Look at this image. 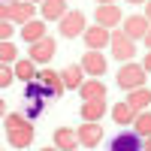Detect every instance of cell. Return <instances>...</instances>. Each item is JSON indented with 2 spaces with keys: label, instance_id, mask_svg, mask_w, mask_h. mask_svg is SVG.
Here are the masks:
<instances>
[{
  "label": "cell",
  "instance_id": "obj_36",
  "mask_svg": "<svg viewBox=\"0 0 151 151\" xmlns=\"http://www.w3.org/2000/svg\"><path fill=\"white\" fill-rule=\"evenodd\" d=\"M40 151H58V148H55V145H45V148H40Z\"/></svg>",
  "mask_w": 151,
  "mask_h": 151
},
{
  "label": "cell",
  "instance_id": "obj_24",
  "mask_svg": "<svg viewBox=\"0 0 151 151\" xmlns=\"http://www.w3.org/2000/svg\"><path fill=\"white\" fill-rule=\"evenodd\" d=\"M18 60V48L9 40H0V64H15Z\"/></svg>",
  "mask_w": 151,
  "mask_h": 151
},
{
  "label": "cell",
  "instance_id": "obj_16",
  "mask_svg": "<svg viewBox=\"0 0 151 151\" xmlns=\"http://www.w3.org/2000/svg\"><path fill=\"white\" fill-rule=\"evenodd\" d=\"M133 112H142V109H148L151 106V91L142 85V88H133V91H127V100H124Z\"/></svg>",
  "mask_w": 151,
  "mask_h": 151
},
{
  "label": "cell",
  "instance_id": "obj_38",
  "mask_svg": "<svg viewBox=\"0 0 151 151\" xmlns=\"http://www.w3.org/2000/svg\"><path fill=\"white\" fill-rule=\"evenodd\" d=\"M97 3H115V0H97Z\"/></svg>",
  "mask_w": 151,
  "mask_h": 151
},
{
  "label": "cell",
  "instance_id": "obj_22",
  "mask_svg": "<svg viewBox=\"0 0 151 151\" xmlns=\"http://www.w3.org/2000/svg\"><path fill=\"white\" fill-rule=\"evenodd\" d=\"M130 127H133V133L139 136V139H145V136H151V112H136L133 115V121H130Z\"/></svg>",
  "mask_w": 151,
  "mask_h": 151
},
{
  "label": "cell",
  "instance_id": "obj_35",
  "mask_svg": "<svg viewBox=\"0 0 151 151\" xmlns=\"http://www.w3.org/2000/svg\"><path fill=\"white\" fill-rule=\"evenodd\" d=\"M3 115H6V100L0 97V118H3Z\"/></svg>",
  "mask_w": 151,
  "mask_h": 151
},
{
  "label": "cell",
  "instance_id": "obj_10",
  "mask_svg": "<svg viewBox=\"0 0 151 151\" xmlns=\"http://www.w3.org/2000/svg\"><path fill=\"white\" fill-rule=\"evenodd\" d=\"M6 139H9V145L15 148V151L27 148V145L33 142V124H30V121H24V124H18L15 130H6Z\"/></svg>",
  "mask_w": 151,
  "mask_h": 151
},
{
  "label": "cell",
  "instance_id": "obj_31",
  "mask_svg": "<svg viewBox=\"0 0 151 151\" xmlns=\"http://www.w3.org/2000/svg\"><path fill=\"white\" fill-rule=\"evenodd\" d=\"M142 42H145V48H148V52H151V27L145 30V36H142Z\"/></svg>",
  "mask_w": 151,
  "mask_h": 151
},
{
  "label": "cell",
  "instance_id": "obj_7",
  "mask_svg": "<svg viewBox=\"0 0 151 151\" xmlns=\"http://www.w3.org/2000/svg\"><path fill=\"white\" fill-rule=\"evenodd\" d=\"M94 21L100 24V27L112 30L115 24H121V21H124V12H121L115 3H97V9H94Z\"/></svg>",
  "mask_w": 151,
  "mask_h": 151
},
{
  "label": "cell",
  "instance_id": "obj_40",
  "mask_svg": "<svg viewBox=\"0 0 151 151\" xmlns=\"http://www.w3.org/2000/svg\"><path fill=\"white\" fill-rule=\"evenodd\" d=\"M0 151H3V148H0Z\"/></svg>",
  "mask_w": 151,
  "mask_h": 151
},
{
  "label": "cell",
  "instance_id": "obj_9",
  "mask_svg": "<svg viewBox=\"0 0 151 151\" xmlns=\"http://www.w3.org/2000/svg\"><path fill=\"white\" fill-rule=\"evenodd\" d=\"M36 18V3H30V0H9V21L12 24H24Z\"/></svg>",
  "mask_w": 151,
  "mask_h": 151
},
{
  "label": "cell",
  "instance_id": "obj_25",
  "mask_svg": "<svg viewBox=\"0 0 151 151\" xmlns=\"http://www.w3.org/2000/svg\"><path fill=\"white\" fill-rule=\"evenodd\" d=\"M45 97V91H42V85L40 82H24V100H42Z\"/></svg>",
  "mask_w": 151,
  "mask_h": 151
},
{
  "label": "cell",
  "instance_id": "obj_15",
  "mask_svg": "<svg viewBox=\"0 0 151 151\" xmlns=\"http://www.w3.org/2000/svg\"><path fill=\"white\" fill-rule=\"evenodd\" d=\"M82 121H100L109 112V106H106V100H82Z\"/></svg>",
  "mask_w": 151,
  "mask_h": 151
},
{
  "label": "cell",
  "instance_id": "obj_3",
  "mask_svg": "<svg viewBox=\"0 0 151 151\" xmlns=\"http://www.w3.org/2000/svg\"><path fill=\"white\" fill-rule=\"evenodd\" d=\"M85 27H88V24H85V12H79V9H67L64 15L58 18V30H60L64 40H76V36H82Z\"/></svg>",
  "mask_w": 151,
  "mask_h": 151
},
{
  "label": "cell",
  "instance_id": "obj_23",
  "mask_svg": "<svg viewBox=\"0 0 151 151\" xmlns=\"http://www.w3.org/2000/svg\"><path fill=\"white\" fill-rule=\"evenodd\" d=\"M109 115H112V121H115V124H121V127H127V124L133 121V115H136V112L127 106V103H115V106H112L109 109Z\"/></svg>",
  "mask_w": 151,
  "mask_h": 151
},
{
  "label": "cell",
  "instance_id": "obj_2",
  "mask_svg": "<svg viewBox=\"0 0 151 151\" xmlns=\"http://www.w3.org/2000/svg\"><path fill=\"white\" fill-rule=\"evenodd\" d=\"M109 48H112V55H115V60H121V64L133 60V55H136V42L118 27L109 30Z\"/></svg>",
  "mask_w": 151,
  "mask_h": 151
},
{
  "label": "cell",
  "instance_id": "obj_17",
  "mask_svg": "<svg viewBox=\"0 0 151 151\" xmlns=\"http://www.w3.org/2000/svg\"><path fill=\"white\" fill-rule=\"evenodd\" d=\"M18 33H21V40L30 45V42H36V40H42V36H45V24H42V18H30V21L21 24Z\"/></svg>",
  "mask_w": 151,
  "mask_h": 151
},
{
  "label": "cell",
  "instance_id": "obj_1",
  "mask_svg": "<svg viewBox=\"0 0 151 151\" xmlns=\"http://www.w3.org/2000/svg\"><path fill=\"white\" fill-rule=\"evenodd\" d=\"M148 79V73L142 70V64H133V60H127L118 73H115V85L121 88V91H133V88H142Z\"/></svg>",
  "mask_w": 151,
  "mask_h": 151
},
{
  "label": "cell",
  "instance_id": "obj_18",
  "mask_svg": "<svg viewBox=\"0 0 151 151\" xmlns=\"http://www.w3.org/2000/svg\"><path fill=\"white\" fill-rule=\"evenodd\" d=\"M52 139H55V148H58V151H76V148H79L76 130H70V127H58Z\"/></svg>",
  "mask_w": 151,
  "mask_h": 151
},
{
  "label": "cell",
  "instance_id": "obj_33",
  "mask_svg": "<svg viewBox=\"0 0 151 151\" xmlns=\"http://www.w3.org/2000/svg\"><path fill=\"white\" fill-rule=\"evenodd\" d=\"M142 151H151V136H145V139H142Z\"/></svg>",
  "mask_w": 151,
  "mask_h": 151
},
{
  "label": "cell",
  "instance_id": "obj_29",
  "mask_svg": "<svg viewBox=\"0 0 151 151\" xmlns=\"http://www.w3.org/2000/svg\"><path fill=\"white\" fill-rule=\"evenodd\" d=\"M12 33H15V24L12 21H0V40H12Z\"/></svg>",
  "mask_w": 151,
  "mask_h": 151
},
{
  "label": "cell",
  "instance_id": "obj_12",
  "mask_svg": "<svg viewBox=\"0 0 151 151\" xmlns=\"http://www.w3.org/2000/svg\"><path fill=\"white\" fill-rule=\"evenodd\" d=\"M82 40H85L88 48L100 52V48H106V45H109V30H106V27H100V24H91V27H85V30H82Z\"/></svg>",
  "mask_w": 151,
  "mask_h": 151
},
{
  "label": "cell",
  "instance_id": "obj_14",
  "mask_svg": "<svg viewBox=\"0 0 151 151\" xmlns=\"http://www.w3.org/2000/svg\"><path fill=\"white\" fill-rule=\"evenodd\" d=\"M76 91L82 94V100H106V85L100 79H88L85 76V82L76 88Z\"/></svg>",
  "mask_w": 151,
  "mask_h": 151
},
{
  "label": "cell",
  "instance_id": "obj_20",
  "mask_svg": "<svg viewBox=\"0 0 151 151\" xmlns=\"http://www.w3.org/2000/svg\"><path fill=\"white\" fill-rule=\"evenodd\" d=\"M58 73H60V82H64L67 91H76V88L85 82V73H82V67H79V64H70L67 70H58Z\"/></svg>",
  "mask_w": 151,
  "mask_h": 151
},
{
  "label": "cell",
  "instance_id": "obj_11",
  "mask_svg": "<svg viewBox=\"0 0 151 151\" xmlns=\"http://www.w3.org/2000/svg\"><path fill=\"white\" fill-rule=\"evenodd\" d=\"M148 27H151V21H148L145 15H130V18H124V21H121V30L127 33L133 42H139L142 36H145Z\"/></svg>",
  "mask_w": 151,
  "mask_h": 151
},
{
  "label": "cell",
  "instance_id": "obj_6",
  "mask_svg": "<svg viewBox=\"0 0 151 151\" xmlns=\"http://www.w3.org/2000/svg\"><path fill=\"white\" fill-rule=\"evenodd\" d=\"M76 139H79V148H97L103 142V127L100 121H85L79 130H76Z\"/></svg>",
  "mask_w": 151,
  "mask_h": 151
},
{
  "label": "cell",
  "instance_id": "obj_27",
  "mask_svg": "<svg viewBox=\"0 0 151 151\" xmlns=\"http://www.w3.org/2000/svg\"><path fill=\"white\" fill-rule=\"evenodd\" d=\"M24 121H27V118H24L21 112H9V115H3V127L6 130H15L18 124H24Z\"/></svg>",
  "mask_w": 151,
  "mask_h": 151
},
{
  "label": "cell",
  "instance_id": "obj_13",
  "mask_svg": "<svg viewBox=\"0 0 151 151\" xmlns=\"http://www.w3.org/2000/svg\"><path fill=\"white\" fill-rule=\"evenodd\" d=\"M109 148H112V151H142V139H139L133 130H124V133H118L115 139H112Z\"/></svg>",
  "mask_w": 151,
  "mask_h": 151
},
{
  "label": "cell",
  "instance_id": "obj_5",
  "mask_svg": "<svg viewBox=\"0 0 151 151\" xmlns=\"http://www.w3.org/2000/svg\"><path fill=\"white\" fill-rule=\"evenodd\" d=\"M79 67H82V73L88 76V79H100V76L106 73V58H103V52L88 48V52L82 55V60H79Z\"/></svg>",
  "mask_w": 151,
  "mask_h": 151
},
{
  "label": "cell",
  "instance_id": "obj_4",
  "mask_svg": "<svg viewBox=\"0 0 151 151\" xmlns=\"http://www.w3.org/2000/svg\"><path fill=\"white\" fill-rule=\"evenodd\" d=\"M55 40H52V36H42V40H36V42H30V48H27V58L33 60V64L36 67H40V64H48V60H52L55 58Z\"/></svg>",
  "mask_w": 151,
  "mask_h": 151
},
{
  "label": "cell",
  "instance_id": "obj_30",
  "mask_svg": "<svg viewBox=\"0 0 151 151\" xmlns=\"http://www.w3.org/2000/svg\"><path fill=\"white\" fill-rule=\"evenodd\" d=\"M0 21H9V0H0Z\"/></svg>",
  "mask_w": 151,
  "mask_h": 151
},
{
  "label": "cell",
  "instance_id": "obj_26",
  "mask_svg": "<svg viewBox=\"0 0 151 151\" xmlns=\"http://www.w3.org/2000/svg\"><path fill=\"white\" fill-rule=\"evenodd\" d=\"M42 100H27V106H24V112H21V115L24 118H27V121H33V118H40L42 115Z\"/></svg>",
  "mask_w": 151,
  "mask_h": 151
},
{
  "label": "cell",
  "instance_id": "obj_32",
  "mask_svg": "<svg viewBox=\"0 0 151 151\" xmlns=\"http://www.w3.org/2000/svg\"><path fill=\"white\" fill-rule=\"evenodd\" d=\"M142 70H145V73H151V52H148V55H145V60H142Z\"/></svg>",
  "mask_w": 151,
  "mask_h": 151
},
{
  "label": "cell",
  "instance_id": "obj_28",
  "mask_svg": "<svg viewBox=\"0 0 151 151\" xmlns=\"http://www.w3.org/2000/svg\"><path fill=\"white\" fill-rule=\"evenodd\" d=\"M15 82V76H12V64H0V88H9Z\"/></svg>",
  "mask_w": 151,
  "mask_h": 151
},
{
  "label": "cell",
  "instance_id": "obj_37",
  "mask_svg": "<svg viewBox=\"0 0 151 151\" xmlns=\"http://www.w3.org/2000/svg\"><path fill=\"white\" fill-rule=\"evenodd\" d=\"M127 3H133V6H139V3H145V0H127Z\"/></svg>",
  "mask_w": 151,
  "mask_h": 151
},
{
  "label": "cell",
  "instance_id": "obj_39",
  "mask_svg": "<svg viewBox=\"0 0 151 151\" xmlns=\"http://www.w3.org/2000/svg\"><path fill=\"white\" fill-rule=\"evenodd\" d=\"M30 3H36V6H40V3H42V0H30Z\"/></svg>",
  "mask_w": 151,
  "mask_h": 151
},
{
  "label": "cell",
  "instance_id": "obj_21",
  "mask_svg": "<svg viewBox=\"0 0 151 151\" xmlns=\"http://www.w3.org/2000/svg\"><path fill=\"white\" fill-rule=\"evenodd\" d=\"M42 21H58L67 12V0H42Z\"/></svg>",
  "mask_w": 151,
  "mask_h": 151
},
{
  "label": "cell",
  "instance_id": "obj_19",
  "mask_svg": "<svg viewBox=\"0 0 151 151\" xmlns=\"http://www.w3.org/2000/svg\"><path fill=\"white\" fill-rule=\"evenodd\" d=\"M12 76H15L18 82H33L36 79V64L30 58H18L15 64H12Z\"/></svg>",
  "mask_w": 151,
  "mask_h": 151
},
{
  "label": "cell",
  "instance_id": "obj_34",
  "mask_svg": "<svg viewBox=\"0 0 151 151\" xmlns=\"http://www.w3.org/2000/svg\"><path fill=\"white\" fill-rule=\"evenodd\" d=\"M145 18L151 21V0H145Z\"/></svg>",
  "mask_w": 151,
  "mask_h": 151
},
{
  "label": "cell",
  "instance_id": "obj_8",
  "mask_svg": "<svg viewBox=\"0 0 151 151\" xmlns=\"http://www.w3.org/2000/svg\"><path fill=\"white\" fill-rule=\"evenodd\" d=\"M36 82L42 85L45 97H64V82H60V73L58 70H36Z\"/></svg>",
  "mask_w": 151,
  "mask_h": 151
}]
</instances>
